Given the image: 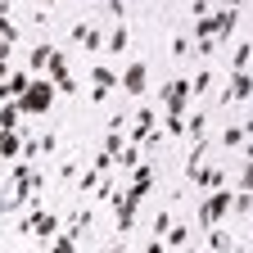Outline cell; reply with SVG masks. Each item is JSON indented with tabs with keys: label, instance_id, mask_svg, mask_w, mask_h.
I'll list each match as a JSON object with an SVG mask.
<instances>
[{
	"label": "cell",
	"instance_id": "obj_1",
	"mask_svg": "<svg viewBox=\"0 0 253 253\" xmlns=\"http://www.w3.org/2000/svg\"><path fill=\"white\" fill-rule=\"evenodd\" d=\"M54 95H59V90H54V82H50L45 73L32 77L27 90L18 95V113H23V118H41V113H50V109H54Z\"/></svg>",
	"mask_w": 253,
	"mask_h": 253
},
{
	"label": "cell",
	"instance_id": "obj_2",
	"mask_svg": "<svg viewBox=\"0 0 253 253\" xmlns=\"http://www.w3.org/2000/svg\"><path fill=\"white\" fill-rule=\"evenodd\" d=\"M226 212H231V190L226 185H212V190L199 195V221H195V226L208 231V226H217V221H226Z\"/></svg>",
	"mask_w": 253,
	"mask_h": 253
},
{
	"label": "cell",
	"instance_id": "obj_3",
	"mask_svg": "<svg viewBox=\"0 0 253 253\" xmlns=\"http://www.w3.org/2000/svg\"><path fill=\"white\" fill-rule=\"evenodd\" d=\"M118 90H126L131 100H140V95L149 90V63H145V59H131V63L118 73Z\"/></svg>",
	"mask_w": 253,
	"mask_h": 253
},
{
	"label": "cell",
	"instance_id": "obj_4",
	"mask_svg": "<svg viewBox=\"0 0 253 253\" xmlns=\"http://www.w3.org/2000/svg\"><path fill=\"white\" fill-rule=\"evenodd\" d=\"M249 95H253L249 68H231V82H226V90H221V109L226 104H249Z\"/></svg>",
	"mask_w": 253,
	"mask_h": 253
},
{
	"label": "cell",
	"instance_id": "obj_5",
	"mask_svg": "<svg viewBox=\"0 0 253 253\" xmlns=\"http://www.w3.org/2000/svg\"><path fill=\"white\" fill-rule=\"evenodd\" d=\"M109 90H118V73L109 63H90V104H104Z\"/></svg>",
	"mask_w": 253,
	"mask_h": 253
},
{
	"label": "cell",
	"instance_id": "obj_6",
	"mask_svg": "<svg viewBox=\"0 0 253 253\" xmlns=\"http://www.w3.org/2000/svg\"><path fill=\"white\" fill-rule=\"evenodd\" d=\"M163 113H185L190 109V82L185 77H172V82H163Z\"/></svg>",
	"mask_w": 253,
	"mask_h": 253
},
{
	"label": "cell",
	"instance_id": "obj_7",
	"mask_svg": "<svg viewBox=\"0 0 253 253\" xmlns=\"http://www.w3.org/2000/svg\"><path fill=\"white\" fill-rule=\"evenodd\" d=\"M154 126H158V109L145 104V109H136L131 122H126V140H131V145H145V136L154 131Z\"/></svg>",
	"mask_w": 253,
	"mask_h": 253
},
{
	"label": "cell",
	"instance_id": "obj_8",
	"mask_svg": "<svg viewBox=\"0 0 253 253\" xmlns=\"http://www.w3.org/2000/svg\"><path fill=\"white\" fill-rule=\"evenodd\" d=\"M27 82H32L27 68H9V77H0V104H5V100H18V95L27 90Z\"/></svg>",
	"mask_w": 253,
	"mask_h": 253
},
{
	"label": "cell",
	"instance_id": "obj_9",
	"mask_svg": "<svg viewBox=\"0 0 253 253\" xmlns=\"http://www.w3.org/2000/svg\"><path fill=\"white\" fill-rule=\"evenodd\" d=\"M23 149V126H0V163H14Z\"/></svg>",
	"mask_w": 253,
	"mask_h": 253
},
{
	"label": "cell",
	"instance_id": "obj_10",
	"mask_svg": "<svg viewBox=\"0 0 253 253\" xmlns=\"http://www.w3.org/2000/svg\"><path fill=\"white\" fill-rule=\"evenodd\" d=\"M185 181H195V185H199V195H204V190H212V185H221V181H226V172H221V168H208V163H199V168H190V172H185Z\"/></svg>",
	"mask_w": 253,
	"mask_h": 253
},
{
	"label": "cell",
	"instance_id": "obj_11",
	"mask_svg": "<svg viewBox=\"0 0 253 253\" xmlns=\"http://www.w3.org/2000/svg\"><path fill=\"white\" fill-rule=\"evenodd\" d=\"M126 41H131V27H126V18H113V32L104 37V54H122Z\"/></svg>",
	"mask_w": 253,
	"mask_h": 253
},
{
	"label": "cell",
	"instance_id": "obj_12",
	"mask_svg": "<svg viewBox=\"0 0 253 253\" xmlns=\"http://www.w3.org/2000/svg\"><path fill=\"white\" fill-rule=\"evenodd\" d=\"M54 231H59V208H50V204H45V212L37 217V226H32V240H41V244H45Z\"/></svg>",
	"mask_w": 253,
	"mask_h": 253
},
{
	"label": "cell",
	"instance_id": "obj_13",
	"mask_svg": "<svg viewBox=\"0 0 253 253\" xmlns=\"http://www.w3.org/2000/svg\"><path fill=\"white\" fill-rule=\"evenodd\" d=\"M195 244V226H168V235H163V249H190Z\"/></svg>",
	"mask_w": 253,
	"mask_h": 253
},
{
	"label": "cell",
	"instance_id": "obj_14",
	"mask_svg": "<svg viewBox=\"0 0 253 253\" xmlns=\"http://www.w3.org/2000/svg\"><path fill=\"white\" fill-rule=\"evenodd\" d=\"M50 54H54V45H50V41H41L37 50L27 54V73H32V77H37V73H45V63H50Z\"/></svg>",
	"mask_w": 253,
	"mask_h": 253
},
{
	"label": "cell",
	"instance_id": "obj_15",
	"mask_svg": "<svg viewBox=\"0 0 253 253\" xmlns=\"http://www.w3.org/2000/svg\"><path fill=\"white\" fill-rule=\"evenodd\" d=\"M221 145H226V149H249V122L226 126V131H221Z\"/></svg>",
	"mask_w": 253,
	"mask_h": 253
},
{
	"label": "cell",
	"instance_id": "obj_16",
	"mask_svg": "<svg viewBox=\"0 0 253 253\" xmlns=\"http://www.w3.org/2000/svg\"><path fill=\"white\" fill-rule=\"evenodd\" d=\"M212 90V68H199L195 77H190V100H199V95Z\"/></svg>",
	"mask_w": 253,
	"mask_h": 253
},
{
	"label": "cell",
	"instance_id": "obj_17",
	"mask_svg": "<svg viewBox=\"0 0 253 253\" xmlns=\"http://www.w3.org/2000/svg\"><path fill=\"white\" fill-rule=\"evenodd\" d=\"M163 136L168 140H181L185 136V113H163Z\"/></svg>",
	"mask_w": 253,
	"mask_h": 253
},
{
	"label": "cell",
	"instance_id": "obj_18",
	"mask_svg": "<svg viewBox=\"0 0 253 253\" xmlns=\"http://www.w3.org/2000/svg\"><path fill=\"white\" fill-rule=\"evenodd\" d=\"M204 244H208V249H231L235 240L221 231V221H217V226H208V231H204Z\"/></svg>",
	"mask_w": 253,
	"mask_h": 253
},
{
	"label": "cell",
	"instance_id": "obj_19",
	"mask_svg": "<svg viewBox=\"0 0 253 253\" xmlns=\"http://www.w3.org/2000/svg\"><path fill=\"white\" fill-rule=\"evenodd\" d=\"M18 208H27V199H18V190H5V195H0V217H9Z\"/></svg>",
	"mask_w": 253,
	"mask_h": 253
},
{
	"label": "cell",
	"instance_id": "obj_20",
	"mask_svg": "<svg viewBox=\"0 0 253 253\" xmlns=\"http://www.w3.org/2000/svg\"><path fill=\"white\" fill-rule=\"evenodd\" d=\"M82 50H90V54H100V50H104V32H100V23H90V32H86Z\"/></svg>",
	"mask_w": 253,
	"mask_h": 253
},
{
	"label": "cell",
	"instance_id": "obj_21",
	"mask_svg": "<svg viewBox=\"0 0 253 253\" xmlns=\"http://www.w3.org/2000/svg\"><path fill=\"white\" fill-rule=\"evenodd\" d=\"M100 185V172L95 168H86V172H77V195H90V190Z\"/></svg>",
	"mask_w": 253,
	"mask_h": 253
},
{
	"label": "cell",
	"instance_id": "obj_22",
	"mask_svg": "<svg viewBox=\"0 0 253 253\" xmlns=\"http://www.w3.org/2000/svg\"><path fill=\"white\" fill-rule=\"evenodd\" d=\"M18 100H5V104H0V126H18Z\"/></svg>",
	"mask_w": 253,
	"mask_h": 253
},
{
	"label": "cell",
	"instance_id": "obj_23",
	"mask_svg": "<svg viewBox=\"0 0 253 253\" xmlns=\"http://www.w3.org/2000/svg\"><path fill=\"white\" fill-rule=\"evenodd\" d=\"M195 37H217V14H204V18H195Z\"/></svg>",
	"mask_w": 253,
	"mask_h": 253
},
{
	"label": "cell",
	"instance_id": "obj_24",
	"mask_svg": "<svg viewBox=\"0 0 253 253\" xmlns=\"http://www.w3.org/2000/svg\"><path fill=\"white\" fill-rule=\"evenodd\" d=\"M77 172H82V163H77V158L59 163V181H63V185H73V181H77Z\"/></svg>",
	"mask_w": 253,
	"mask_h": 253
},
{
	"label": "cell",
	"instance_id": "obj_25",
	"mask_svg": "<svg viewBox=\"0 0 253 253\" xmlns=\"http://www.w3.org/2000/svg\"><path fill=\"white\" fill-rule=\"evenodd\" d=\"M168 226H172V208H158V217H154V235L163 240V235H168Z\"/></svg>",
	"mask_w": 253,
	"mask_h": 253
},
{
	"label": "cell",
	"instance_id": "obj_26",
	"mask_svg": "<svg viewBox=\"0 0 253 253\" xmlns=\"http://www.w3.org/2000/svg\"><path fill=\"white\" fill-rule=\"evenodd\" d=\"M37 149H41V158H50V154L59 149V131H45V136L37 140Z\"/></svg>",
	"mask_w": 253,
	"mask_h": 253
},
{
	"label": "cell",
	"instance_id": "obj_27",
	"mask_svg": "<svg viewBox=\"0 0 253 253\" xmlns=\"http://www.w3.org/2000/svg\"><path fill=\"white\" fill-rule=\"evenodd\" d=\"M231 59H235V68H249V59H253V45H249V41H240Z\"/></svg>",
	"mask_w": 253,
	"mask_h": 253
},
{
	"label": "cell",
	"instance_id": "obj_28",
	"mask_svg": "<svg viewBox=\"0 0 253 253\" xmlns=\"http://www.w3.org/2000/svg\"><path fill=\"white\" fill-rule=\"evenodd\" d=\"M90 168L100 172V176H104V172H113V154H109V149H100V154H95V163H90Z\"/></svg>",
	"mask_w": 253,
	"mask_h": 253
},
{
	"label": "cell",
	"instance_id": "obj_29",
	"mask_svg": "<svg viewBox=\"0 0 253 253\" xmlns=\"http://www.w3.org/2000/svg\"><path fill=\"white\" fill-rule=\"evenodd\" d=\"M104 9H109V18H126V0H104Z\"/></svg>",
	"mask_w": 253,
	"mask_h": 253
},
{
	"label": "cell",
	"instance_id": "obj_30",
	"mask_svg": "<svg viewBox=\"0 0 253 253\" xmlns=\"http://www.w3.org/2000/svg\"><path fill=\"white\" fill-rule=\"evenodd\" d=\"M168 50H172V59H185V54H190V41H185V37H176Z\"/></svg>",
	"mask_w": 253,
	"mask_h": 253
},
{
	"label": "cell",
	"instance_id": "obj_31",
	"mask_svg": "<svg viewBox=\"0 0 253 253\" xmlns=\"http://www.w3.org/2000/svg\"><path fill=\"white\" fill-rule=\"evenodd\" d=\"M217 5H231V9H244L249 0H217Z\"/></svg>",
	"mask_w": 253,
	"mask_h": 253
},
{
	"label": "cell",
	"instance_id": "obj_32",
	"mask_svg": "<svg viewBox=\"0 0 253 253\" xmlns=\"http://www.w3.org/2000/svg\"><path fill=\"white\" fill-rule=\"evenodd\" d=\"M18 5H32V0H18Z\"/></svg>",
	"mask_w": 253,
	"mask_h": 253
},
{
	"label": "cell",
	"instance_id": "obj_33",
	"mask_svg": "<svg viewBox=\"0 0 253 253\" xmlns=\"http://www.w3.org/2000/svg\"><path fill=\"white\" fill-rule=\"evenodd\" d=\"M45 5H54V0H45Z\"/></svg>",
	"mask_w": 253,
	"mask_h": 253
}]
</instances>
